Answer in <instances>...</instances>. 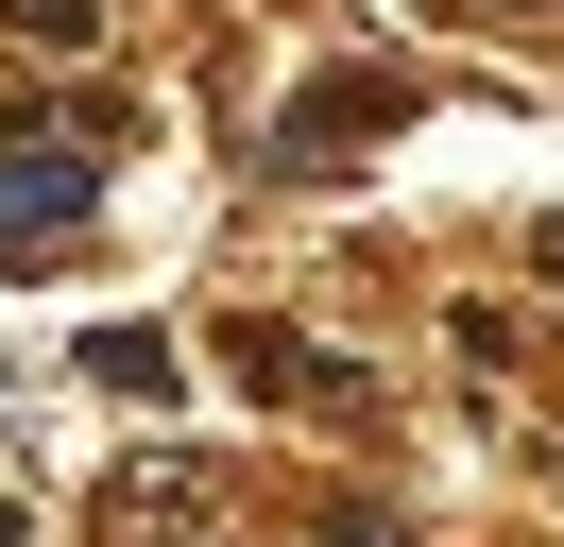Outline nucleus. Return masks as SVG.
I'll return each mask as SVG.
<instances>
[{
    "instance_id": "nucleus-1",
    "label": "nucleus",
    "mask_w": 564,
    "mask_h": 547,
    "mask_svg": "<svg viewBox=\"0 0 564 547\" xmlns=\"http://www.w3.org/2000/svg\"><path fill=\"white\" fill-rule=\"evenodd\" d=\"M86 223V154H0V239H52Z\"/></svg>"
},
{
    "instance_id": "nucleus-2",
    "label": "nucleus",
    "mask_w": 564,
    "mask_h": 547,
    "mask_svg": "<svg viewBox=\"0 0 564 547\" xmlns=\"http://www.w3.org/2000/svg\"><path fill=\"white\" fill-rule=\"evenodd\" d=\"M411 86H308L291 103V154H359V120H393Z\"/></svg>"
},
{
    "instance_id": "nucleus-4",
    "label": "nucleus",
    "mask_w": 564,
    "mask_h": 547,
    "mask_svg": "<svg viewBox=\"0 0 564 547\" xmlns=\"http://www.w3.org/2000/svg\"><path fill=\"white\" fill-rule=\"evenodd\" d=\"M479 18H530V0H479Z\"/></svg>"
},
{
    "instance_id": "nucleus-3",
    "label": "nucleus",
    "mask_w": 564,
    "mask_h": 547,
    "mask_svg": "<svg viewBox=\"0 0 564 547\" xmlns=\"http://www.w3.org/2000/svg\"><path fill=\"white\" fill-rule=\"evenodd\" d=\"M0 18H18V34H52V52H69V34H86V0H0Z\"/></svg>"
}]
</instances>
